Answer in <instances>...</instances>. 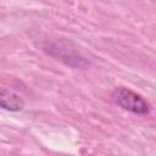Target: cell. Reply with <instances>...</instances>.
<instances>
[{
	"mask_svg": "<svg viewBox=\"0 0 156 156\" xmlns=\"http://www.w3.org/2000/svg\"><path fill=\"white\" fill-rule=\"evenodd\" d=\"M111 98L117 106L134 115L145 116L151 111L150 104L140 94L127 87H116L111 93Z\"/></svg>",
	"mask_w": 156,
	"mask_h": 156,
	"instance_id": "6da1fadb",
	"label": "cell"
},
{
	"mask_svg": "<svg viewBox=\"0 0 156 156\" xmlns=\"http://www.w3.org/2000/svg\"><path fill=\"white\" fill-rule=\"evenodd\" d=\"M23 106L24 101L18 94L0 87V108L11 112H17L21 111Z\"/></svg>",
	"mask_w": 156,
	"mask_h": 156,
	"instance_id": "7a4b0ae2",
	"label": "cell"
}]
</instances>
